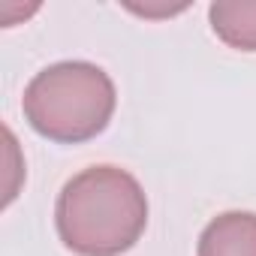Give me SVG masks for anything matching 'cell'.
Instances as JSON below:
<instances>
[{
  "label": "cell",
  "instance_id": "obj_4",
  "mask_svg": "<svg viewBox=\"0 0 256 256\" xmlns=\"http://www.w3.org/2000/svg\"><path fill=\"white\" fill-rule=\"evenodd\" d=\"M214 34L238 52H256V0H220L208 10Z\"/></svg>",
  "mask_w": 256,
  "mask_h": 256
},
{
  "label": "cell",
  "instance_id": "obj_1",
  "mask_svg": "<svg viewBox=\"0 0 256 256\" xmlns=\"http://www.w3.org/2000/svg\"><path fill=\"white\" fill-rule=\"evenodd\" d=\"M60 241L78 256H120L148 226L142 184L118 166H90L70 178L54 205Z\"/></svg>",
  "mask_w": 256,
  "mask_h": 256
},
{
  "label": "cell",
  "instance_id": "obj_2",
  "mask_svg": "<svg viewBox=\"0 0 256 256\" xmlns=\"http://www.w3.org/2000/svg\"><path fill=\"white\" fill-rule=\"evenodd\" d=\"M114 102V84L106 70L88 60H60L30 78L22 108L40 136L78 145L108 126Z\"/></svg>",
  "mask_w": 256,
  "mask_h": 256
},
{
  "label": "cell",
  "instance_id": "obj_3",
  "mask_svg": "<svg viewBox=\"0 0 256 256\" xmlns=\"http://www.w3.org/2000/svg\"><path fill=\"white\" fill-rule=\"evenodd\" d=\"M199 256H256V214L226 211L199 235Z\"/></svg>",
  "mask_w": 256,
  "mask_h": 256
}]
</instances>
